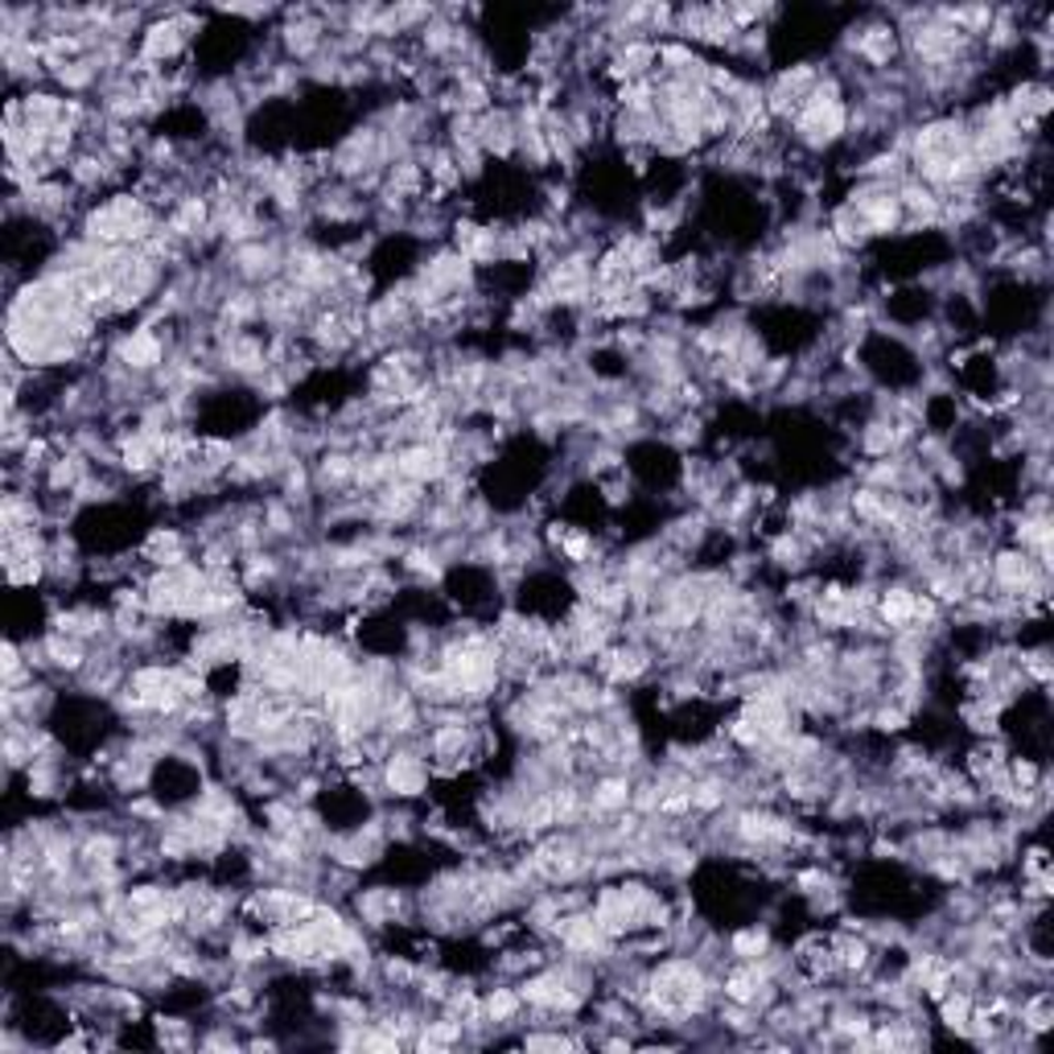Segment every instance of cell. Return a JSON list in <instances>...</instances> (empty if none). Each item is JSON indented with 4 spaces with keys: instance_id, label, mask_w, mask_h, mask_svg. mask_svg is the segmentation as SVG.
I'll return each instance as SVG.
<instances>
[{
    "instance_id": "cell-3",
    "label": "cell",
    "mask_w": 1054,
    "mask_h": 1054,
    "mask_svg": "<svg viewBox=\"0 0 1054 1054\" xmlns=\"http://www.w3.org/2000/svg\"><path fill=\"white\" fill-rule=\"evenodd\" d=\"M914 606H919V589H911V585H885L878 598H873V615H878L881 627L911 630Z\"/></svg>"
},
{
    "instance_id": "cell-8",
    "label": "cell",
    "mask_w": 1054,
    "mask_h": 1054,
    "mask_svg": "<svg viewBox=\"0 0 1054 1054\" xmlns=\"http://www.w3.org/2000/svg\"><path fill=\"white\" fill-rule=\"evenodd\" d=\"M482 1009H487L490 1025H503V1022H511V1018H520L523 997H520V989H490L487 997H482Z\"/></svg>"
},
{
    "instance_id": "cell-6",
    "label": "cell",
    "mask_w": 1054,
    "mask_h": 1054,
    "mask_svg": "<svg viewBox=\"0 0 1054 1054\" xmlns=\"http://www.w3.org/2000/svg\"><path fill=\"white\" fill-rule=\"evenodd\" d=\"M630 791H634V783H630L627 774H606V779H598L594 791H589V812H594V816H618V812H627Z\"/></svg>"
},
{
    "instance_id": "cell-4",
    "label": "cell",
    "mask_w": 1054,
    "mask_h": 1054,
    "mask_svg": "<svg viewBox=\"0 0 1054 1054\" xmlns=\"http://www.w3.org/2000/svg\"><path fill=\"white\" fill-rule=\"evenodd\" d=\"M141 556L153 568H182L189 565V544H186V535L174 532V528H153L149 540H144Z\"/></svg>"
},
{
    "instance_id": "cell-10",
    "label": "cell",
    "mask_w": 1054,
    "mask_h": 1054,
    "mask_svg": "<svg viewBox=\"0 0 1054 1054\" xmlns=\"http://www.w3.org/2000/svg\"><path fill=\"white\" fill-rule=\"evenodd\" d=\"M582 1042L565 1039V1034H528L523 1039V1051H577Z\"/></svg>"
},
{
    "instance_id": "cell-2",
    "label": "cell",
    "mask_w": 1054,
    "mask_h": 1054,
    "mask_svg": "<svg viewBox=\"0 0 1054 1054\" xmlns=\"http://www.w3.org/2000/svg\"><path fill=\"white\" fill-rule=\"evenodd\" d=\"M383 791H392L395 800H416L428 787V762L412 750H395L392 758H383Z\"/></svg>"
},
{
    "instance_id": "cell-1",
    "label": "cell",
    "mask_w": 1054,
    "mask_h": 1054,
    "mask_svg": "<svg viewBox=\"0 0 1054 1054\" xmlns=\"http://www.w3.org/2000/svg\"><path fill=\"white\" fill-rule=\"evenodd\" d=\"M116 362L128 376H153L165 367V338L153 326H137L116 343Z\"/></svg>"
},
{
    "instance_id": "cell-9",
    "label": "cell",
    "mask_w": 1054,
    "mask_h": 1054,
    "mask_svg": "<svg viewBox=\"0 0 1054 1054\" xmlns=\"http://www.w3.org/2000/svg\"><path fill=\"white\" fill-rule=\"evenodd\" d=\"M404 568H409L412 577H421V582H437L441 556L433 548H409L404 552Z\"/></svg>"
},
{
    "instance_id": "cell-5",
    "label": "cell",
    "mask_w": 1054,
    "mask_h": 1054,
    "mask_svg": "<svg viewBox=\"0 0 1054 1054\" xmlns=\"http://www.w3.org/2000/svg\"><path fill=\"white\" fill-rule=\"evenodd\" d=\"M857 46V58L869 66H890L898 58V50H902V42H898V30L894 25H866L861 30V37L852 42Z\"/></svg>"
},
{
    "instance_id": "cell-7",
    "label": "cell",
    "mask_w": 1054,
    "mask_h": 1054,
    "mask_svg": "<svg viewBox=\"0 0 1054 1054\" xmlns=\"http://www.w3.org/2000/svg\"><path fill=\"white\" fill-rule=\"evenodd\" d=\"M729 952H734V960H762V956H771V931L762 927V923H750V927L734 931V939H729Z\"/></svg>"
}]
</instances>
